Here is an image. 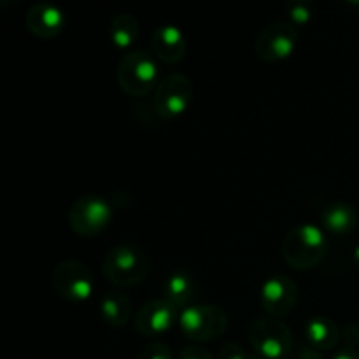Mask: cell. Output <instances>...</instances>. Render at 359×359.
I'll return each instance as SVG.
<instances>
[{"label": "cell", "mask_w": 359, "mask_h": 359, "mask_svg": "<svg viewBox=\"0 0 359 359\" xmlns=\"http://www.w3.org/2000/svg\"><path fill=\"white\" fill-rule=\"evenodd\" d=\"M102 272L109 283L132 287L142 283L149 273V256L133 245H119L105 255Z\"/></svg>", "instance_id": "1"}, {"label": "cell", "mask_w": 359, "mask_h": 359, "mask_svg": "<svg viewBox=\"0 0 359 359\" xmlns=\"http://www.w3.org/2000/svg\"><path fill=\"white\" fill-rule=\"evenodd\" d=\"M284 259L293 269H314L326 255V238L316 224H302L284 238Z\"/></svg>", "instance_id": "2"}, {"label": "cell", "mask_w": 359, "mask_h": 359, "mask_svg": "<svg viewBox=\"0 0 359 359\" xmlns=\"http://www.w3.org/2000/svg\"><path fill=\"white\" fill-rule=\"evenodd\" d=\"M158 79V65L146 51H130L118 67L119 86L132 97H144L154 88Z\"/></svg>", "instance_id": "3"}, {"label": "cell", "mask_w": 359, "mask_h": 359, "mask_svg": "<svg viewBox=\"0 0 359 359\" xmlns=\"http://www.w3.org/2000/svg\"><path fill=\"white\" fill-rule=\"evenodd\" d=\"M179 325L186 339L209 342L223 335L228 326V318L217 305H191L182 309Z\"/></svg>", "instance_id": "4"}, {"label": "cell", "mask_w": 359, "mask_h": 359, "mask_svg": "<svg viewBox=\"0 0 359 359\" xmlns=\"http://www.w3.org/2000/svg\"><path fill=\"white\" fill-rule=\"evenodd\" d=\"M111 205L98 195H83L69 209V226L79 237H95L109 226Z\"/></svg>", "instance_id": "5"}, {"label": "cell", "mask_w": 359, "mask_h": 359, "mask_svg": "<svg viewBox=\"0 0 359 359\" xmlns=\"http://www.w3.org/2000/svg\"><path fill=\"white\" fill-rule=\"evenodd\" d=\"M249 340L263 359H283L293 349L290 328L277 319H258L252 323Z\"/></svg>", "instance_id": "6"}, {"label": "cell", "mask_w": 359, "mask_h": 359, "mask_svg": "<svg viewBox=\"0 0 359 359\" xmlns=\"http://www.w3.org/2000/svg\"><path fill=\"white\" fill-rule=\"evenodd\" d=\"M193 98V83L184 74L165 77L154 93V111L160 118L174 119L188 109Z\"/></svg>", "instance_id": "7"}, {"label": "cell", "mask_w": 359, "mask_h": 359, "mask_svg": "<svg viewBox=\"0 0 359 359\" xmlns=\"http://www.w3.org/2000/svg\"><path fill=\"white\" fill-rule=\"evenodd\" d=\"M53 284L60 297L72 304L86 302L95 291V280L90 270L83 263L74 259H65L56 265L53 272Z\"/></svg>", "instance_id": "8"}, {"label": "cell", "mask_w": 359, "mask_h": 359, "mask_svg": "<svg viewBox=\"0 0 359 359\" xmlns=\"http://www.w3.org/2000/svg\"><path fill=\"white\" fill-rule=\"evenodd\" d=\"M298 42V30L293 23L277 21L259 32L255 42L258 56L265 62H280L293 55Z\"/></svg>", "instance_id": "9"}, {"label": "cell", "mask_w": 359, "mask_h": 359, "mask_svg": "<svg viewBox=\"0 0 359 359\" xmlns=\"http://www.w3.org/2000/svg\"><path fill=\"white\" fill-rule=\"evenodd\" d=\"M177 318V309L163 300L147 302L135 316V330L142 337H158L167 333Z\"/></svg>", "instance_id": "10"}, {"label": "cell", "mask_w": 359, "mask_h": 359, "mask_svg": "<svg viewBox=\"0 0 359 359\" xmlns=\"http://www.w3.org/2000/svg\"><path fill=\"white\" fill-rule=\"evenodd\" d=\"M298 300V287L290 277H272L262 287L263 309L272 318H284L294 309Z\"/></svg>", "instance_id": "11"}, {"label": "cell", "mask_w": 359, "mask_h": 359, "mask_svg": "<svg viewBox=\"0 0 359 359\" xmlns=\"http://www.w3.org/2000/svg\"><path fill=\"white\" fill-rule=\"evenodd\" d=\"M25 23L35 37L53 39L65 28V14L55 4L39 2L28 9Z\"/></svg>", "instance_id": "12"}, {"label": "cell", "mask_w": 359, "mask_h": 359, "mask_svg": "<svg viewBox=\"0 0 359 359\" xmlns=\"http://www.w3.org/2000/svg\"><path fill=\"white\" fill-rule=\"evenodd\" d=\"M153 49L161 62L177 63L186 55V39L184 34L174 25H161L154 30Z\"/></svg>", "instance_id": "13"}, {"label": "cell", "mask_w": 359, "mask_h": 359, "mask_svg": "<svg viewBox=\"0 0 359 359\" xmlns=\"http://www.w3.org/2000/svg\"><path fill=\"white\" fill-rule=\"evenodd\" d=\"M100 311L107 325L121 328L132 318V302L121 291H109L102 298Z\"/></svg>", "instance_id": "14"}, {"label": "cell", "mask_w": 359, "mask_h": 359, "mask_svg": "<svg viewBox=\"0 0 359 359\" xmlns=\"http://www.w3.org/2000/svg\"><path fill=\"white\" fill-rule=\"evenodd\" d=\"M305 335L314 349L330 351L339 342V328L328 318H314L305 326Z\"/></svg>", "instance_id": "15"}, {"label": "cell", "mask_w": 359, "mask_h": 359, "mask_svg": "<svg viewBox=\"0 0 359 359\" xmlns=\"http://www.w3.org/2000/svg\"><path fill=\"white\" fill-rule=\"evenodd\" d=\"M323 224L326 230H330L335 235H346L354 230L358 223L356 210L346 203H333L326 207L321 214Z\"/></svg>", "instance_id": "16"}, {"label": "cell", "mask_w": 359, "mask_h": 359, "mask_svg": "<svg viewBox=\"0 0 359 359\" xmlns=\"http://www.w3.org/2000/svg\"><path fill=\"white\" fill-rule=\"evenodd\" d=\"M139 21L128 13H121L114 16L111 25H109V37H111L112 44L119 49H126L133 46V42L139 39Z\"/></svg>", "instance_id": "17"}, {"label": "cell", "mask_w": 359, "mask_h": 359, "mask_svg": "<svg viewBox=\"0 0 359 359\" xmlns=\"http://www.w3.org/2000/svg\"><path fill=\"white\" fill-rule=\"evenodd\" d=\"M195 294V283L184 272L170 276L165 283V300L170 302L175 309H186Z\"/></svg>", "instance_id": "18"}, {"label": "cell", "mask_w": 359, "mask_h": 359, "mask_svg": "<svg viewBox=\"0 0 359 359\" xmlns=\"http://www.w3.org/2000/svg\"><path fill=\"white\" fill-rule=\"evenodd\" d=\"M286 13L291 23L297 27V25H305L311 21L314 6H312V0H286Z\"/></svg>", "instance_id": "19"}, {"label": "cell", "mask_w": 359, "mask_h": 359, "mask_svg": "<svg viewBox=\"0 0 359 359\" xmlns=\"http://www.w3.org/2000/svg\"><path fill=\"white\" fill-rule=\"evenodd\" d=\"M139 359H174L170 347L161 342H153L140 353Z\"/></svg>", "instance_id": "20"}, {"label": "cell", "mask_w": 359, "mask_h": 359, "mask_svg": "<svg viewBox=\"0 0 359 359\" xmlns=\"http://www.w3.org/2000/svg\"><path fill=\"white\" fill-rule=\"evenodd\" d=\"M179 359H214L212 354L200 346H188L181 351Z\"/></svg>", "instance_id": "21"}, {"label": "cell", "mask_w": 359, "mask_h": 359, "mask_svg": "<svg viewBox=\"0 0 359 359\" xmlns=\"http://www.w3.org/2000/svg\"><path fill=\"white\" fill-rule=\"evenodd\" d=\"M219 359H249V358L241 346L228 344V346H224L223 349H221Z\"/></svg>", "instance_id": "22"}, {"label": "cell", "mask_w": 359, "mask_h": 359, "mask_svg": "<svg viewBox=\"0 0 359 359\" xmlns=\"http://www.w3.org/2000/svg\"><path fill=\"white\" fill-rule=\"evenodd\" d=\"M333 359H359V353L354 349H344Z\"/></svg>", "instance_id": "23"}, {"label": "cell", "mask_w": 359, "mask_h": 359, "mask_svg": "<svg viewBox=\"0 0 359 359\" xmlns=\"http://www.w3.org/2000/svg\"><path fill=\"white\" fill-rule=\"evenodd\" d=\"M354 259H356V263L359 265V245L356 248V251H354Z\"/></svg>", "instance_id": "24"}, {"label": "cell", "mask_w": 359, "mask_h": 359, "mask_svg": "<svg viewBox=\"0 0 359 359\" xmlns=\"http://www.w3.org/2000/svg\"><path fill=\"white\" fill-rule=\"evenodd\" d=\"M344 2L351 4V6H359V0H344Z\"/></svg>", "instance_id": "25"}, {"label": "cell", "mask_w": 359, "mask_h": 359, "mask_svg": "<svg viewBox=\"0 0 359 359\" xmlns=\"http://www.w3.org/2000/svg\"><path fill=\"white\" fill-rule=\"evenodd\" d=\"M11 2H13V0H0V7L7 6V4H11Z\"/></svg>", "instance_id": "26"}, {"label": "cell", "mask_w": 359, "mask_h": 359, "mask_svg": "<svg viewBox=\"0 0 359 359\" xmlns=\"http://www.w3.org/2000/svg\"><path fill=\"white\" fill-rule=\"evenodd\" d=\"M249 359H259V358H249Z\"/></svg>", "instance_id": "27"}]
</instances>
